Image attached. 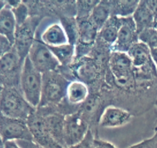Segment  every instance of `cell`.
<instances>
[{"instance_id": "cell-4", "label": "cell", "mask_w": 157, "mask_h": 148, "mask_svg": "<svg viewBox=\"0 0 157 148\" xmlns=\"http://www.w3.org/2000/svg\"><path fill=\"white\" fill-rule=\"evenodd\" d=\"M108 64L116 85L123 90H130L134 85L135 68L128 54L112 52Z\"/></svg>"}, {"instance_id": "cell-7", "label": "cell", "mask_w": 157, "mask_h": 148, "mask_svg": "<svg viewBox=\"0 0 157 148\" xmlns=\"http://www.w3.org/2000/svg\"><path fill=\"white\" fill-rule=\"evenodd\" d=\"M23 63L14 48L0 58V82L3 88H19Z\"/></svg>"}, {"instance_id": "cell-40", "label": "cell", "mask_w": 157, "mask_h": 148, "mask_svg": "<svg viewBox=\"0 0 157 148\" xmlns=\"http://www.w3.org/2000/svg\"><path fill=\"white\" fill-rule=\"evenodd\" d=\"M0 141H2V140H1V139H0Z\"/></svg>"}, {"instance_id": "cell-1", "label": "cell", "mask_w": 157, "mask_h": 148, "mask_svg": "<svg viewBox=\"0 0 157 148\" xmlns=\"http://www.w3.org/2000/svg\"><path fill=\"white\" fill-rule=\"evenodd\" d=\"M36 111L25 98L19 88L4 87L0 96V114L27 121Z\"/></svg>"}, {"instance_id": "cell-25", "label": "cell", "mask_w": 157, "mask_h": 148, "mask_svg": "<svg viewBox=\"0 0 157 148\" xmlns=\"http://www.w3.org/2000/svg\"><path fill=\"white\" fill-rule=\"evenodd\" d=\"M17 22V26L22 25L29 18V9L25 2H21L19 5L12 9Z\"/></svg>"}, {"instance_id": "cell-14", "label": "cell", "mask_w": 157, "mask_h": 148, "mask_svg": "<svg viewBox=\"0 0 157 148\" xmlns=\"http://www.w3.org/2000/svg\"><path fill=\"white\" fill-rule=\"evenodd\" d=\"M72 65V75L82 82H94L98 79L100 74V64L95 58L86 56L75 61Z\"/></svg>"}, {"instance_id": "cell-26", "label": "cell", "mask_w": 157, "mask_h": 148, "mask_svg": "<svg viewBox=\"0 0 157 148\" xmlns=\"http://www.w3.org/2000/svg\"><path fill=\"white\" fill-rule=\"evenodd\" d=\"M95 138L91 129L88 131L85 138L80 143L68 148H94Z\"/></svg>"}, {"instance_id": "cell-11", "label": "cell", "mask_w": 157, "mask_h": 148, "mask_svg": "<svg viewBox=\"0 0 157 148\" xmlns=\"http://www.w3.org/2000/svg\"><path fill=\"white\" fill-rule=\"evenodd\" d=\"M33 141L44 148H64L52 137L48 128L44 115L35 111L27 120Z\"/></svg>"}, {"instance_id": "cell-21", "label": "cell", "mask_w": 157, "mask_h": 148, "mask_svg": "<svg viewBox=\"0 0 157 148\" xmlns=\"http://www.w3.org/2000/svg\"><path fill=\"white\" fill-rule=\"evenodd\" d=\"M53 55L58 60L60 65L62 67L71 65L75 58V45L71 43L56 46L48 47Z\"/></svg>"}, {"instance_id": "cell-8", "label": "cell", "mask_w": 157, "mask_h": 148, "mask_svg": "<svg viewBox=\"0 0 157 148\" xmlns=\"http://www.w3.org/2000/svg\"><path fill=\"white\" fill-rule=\"evenodd\" d=\"M28 57L34 67L42 75L58 71L61 67L52 51L41 40H35Z\"/></svg>"}, {"instance_id": "cell-32", "label": "cell", "mask_w": 157, "mask_h": 148, "mask_svg": "<svg viewBox=\"0 0 157 148\" xmlns=\"http://www.w3.org/2000/svg\"><path fill=\"white\" fill-rule=\"evenodd\" d=\"M3 148H21L15 141H7L3 143Z\"/></svg>"}, {"instance_id": "cell-13", "label": "cell", "mask_w": 157, "mask_h": 148, "mask_svg": "<svg viewBox=\"0 0 157 148\" xmlns=\"http://www.w3.org/2000/svg\"><path fill=\"white\" fill-rule=\"evenodd\" d=\"M128 111L115 106H109L101 113L98 124L101 128H117L124 127L132 121Z\"/></svg>"}, {"instance_id": "cell-22", "label": "cell", "mask_w": 157, "mask_h": 148, "mask_svg": "<svg viewBox=\"0 0 157 148\" xmlns=\"http://www.w3.org/2000/svg\"><path fill=\"white\" fill-rule=\"evenodd\" d=\"M112 16L125 18L132 16L140 1H111Z\"/></svg>"}, {"instance_id": "cell-39", "label": "cell", "mask_w": 157, "mask_h": 148, "mask_svg": "<svg viewBox=\"0 0 157 148\" xmlns=\"http://www.w3.org/2000/svg\"><path fill=\"white\" fill-rule=\"evenodd\" d=\"M156 105L157 106V100H156Z\"/></svg>"}, {"instance_id": "cell-35", "label": "cell", "mask_w": 157, "mask_h": 148, "mask_svg": "<svg viewBox=\"0 0 157 148\" xmlns=\"http://www.w3.org/2000/svg\"><path fill=\"white\" fill-rule=\"evenodd\" d=\"M153 28L157 29V18H155V20H154V23H153Z\"/></svg>"}, {"instance_id": "cell-18", "label": "cell", "mask_w": 157, "mask_h": 148, "mask_svg": "<svg viewBox=\"0 0 157 148\" xmlns=\"http://www.w3.org/2000/svg\"><path fill=\"white\" fill-rule=\"evenodd\" d=\"M132 17L136 24L138 33L149 28L153 27L155 17L147 6L146 1H140Z\"/></svg>"}, {"instance_id": "cell-34", "label": "cell", "mask_w": 157, "mask_h": 148, "mask_svg": "<svg viewBox=\"0 0 157 148\" xmlns=\"http://www.w3.org/2000/svg\"><path fill=\"white\" fill-rule=\"evenodd\" d=\"M6 6V1H1L0 0V11Z\"/></svg>"}, {"instance_id": "cell-36", "label": "cell", "mask_w": 157, "mask_h": 148, "mask_svg": "<svg viewBox=\"0 0 157 148\" xmlns=\"http://www.w3.org/2000/svg\"><path fill=\"white\" fill-rule=\"evenodd\" d=\"M153 136H154L155 138H157V124H156V127H155V134H154V135H153Z\"/></svg>"}, {"instance_id": "cell-3", "label": "cell", "mask_w": 157, "mask_h": 148, "mask_svg": "<svg viewBox=\"0 0 157 148\" xmlns=\"http://www.w3.org/2000/svg\"><path fill=\"white\" fill-rule=\"evenodd\" d=\"M69 82L67 78L58 71L43 74L41 102L38 107L44 108L59 104L65 99Z\"/></svg>"}, {"instance_id": "cell-2", "label": "cell", "mask_w": 157, "mask_h": 148, "mask_svg": "<svg viewBox=\"0 0 157 148\" xmlns=\"http://www.w3.org/2000/svg\"><path fill=\"white\" fill-rule=\"evenodd\" d=\"M42 81L43 75L34 67L27 57L21 68L19 88L26 101L35 109L41 102Z\"/></svg>"}, {"instance_id": "cell-6", "label": "cell", "mask_w": 157, "mask_h": 148, "mask_svg": "<svg viewBox=\"0 0 157 148\" xmlns=\"http://www.w3.org/2000/svg\"><path fill=\"white\" fill-rule=\"evenodd\" d=\"M90 129L89 124L79 112L65 115L63 127L64 147L68 148L81 142Z\"/></svg>"}, {"instance_id": "cell-23", "label": "cell", "mask_w": 157, "mask_h": 148, "mask_svg": "<svg viewBox=\"0 0 157 148\" xmlns=\"http://www.w3.org/2000/svg\"><path fill=\"white\" fill-rule=\"evenodd\" d=\"M100 1H76V19L89 18L92 11Z\"/></svg>"}, {"instance_id": "cell-28", "label": "cell", "mask_w": 157, "mask_h": 148, "mask_svg": "<svg viewBox=\"0 0 157 148\" xmlns=\"http://www.w3.org/2000/svg\"><path fill=\"white\" fill-rule=\"evenodd\" d=\"M13 49V45L4 36L0 35V58Z\"/></svg>"}, {"instance_id": "cell-33", "label": "cell", "mask_w": 157, "mask_h": 148, "mask_svg": "<svg viewBox=\"0 0 157 148\" xmlns=\"http://www.w3.org/2000/svg\"><path fill=\"white\" fill-rule=\"evenodd\" d=\"M150 54H151V58L153 60V63H154L155 66L157 68V48L156 49H153L150 50Z\"/></svg>"}, {"instance_id": "cell-24", "label": "cell", "mask_w": 157, "mask_h": 148, "mask_svg": "<svg viewBox=\"0 0 157 148\" xmlns=\"http://www.w3.org/2000/svg\"><path fill=\"white\" fill-rule=\"evenodd\" d=\"M139 41L144 43L151 49L157 48V29L149 28L139 33Z\"/></svg>"}, {"instance_id": "cell-10", "label": "cell", "mask_w": 157, "mask_h": 148, "mask_svg": "<svg viewBox=\"0 0 157 148\" xmlns=\"http://www.w3.org/2000/svg\"><path fill=\"white\" fill-rule=\"evenodd\" d=\"M38 21V18L30 16L25 22L17 26L13 48L23 62L29 55V51L36 39L35 35Z\"/></svg>"}, {"instance_id": "cell-31", "label": "cell", "mask_w": 157, "mask_h": 148, "mask_svg": "<svg viewBox=\"0 0 157 148\" xmlns=\"http://www.w3.org/2000/svg\"><path fill=\"white\" fill-rule=\"evenodd\" d=\"M146 2L155 18H157V0H148L146 1Z\"/></svg>"}, {"instance_id": "cell-30", "label": "cell", "mask_w": 157, "mask_h": 148, "mask_svg": "<svg viewBox=\"0 0 157 148\" xmlns=\"http://www.w3.org/2000/svg\"><path fill=\"white\" fill-rule=\"evenodd\" d=\"M94 148H117L111 143L107 141H102L100 139H95Z\"/></svg>"}, {"instance_id": "cell-9", "label": "cell", "mask_w": 157, "mask_h": 148, "mask_svg": "<svg viewBox=\"0 0 157 148\" xmlns=\"http://www.w3.org/2000/svg\"><path fill=\"white\" fill-rule=\"evenodd\" d=\"M0 139L7 141H33L27 121L8 118L0 114Z\"/></svg>"}, {"instance_id": "cell-38", "label": "cell", "mask_w": 157, "mask_h": 148, "mask_svg": "<svg viewBox=\"0 0 157 148\" xmlns=\"http://www.w3.org/2000/svg\"><path fill=\"white\" fill-rule=\"evenodd\" d=\"M0 148H3V142L0 141Z\"/></svg>"}, {"instance_id": "cell-17", "label": "cell", "mask_w": 157, "mask_h": 148, "mask_svg": "<svg viewBox=\"0 0 157 148\" xmlns=\"http://www.w3.org/2000/svg\"><path fill=\"white\" fill-rule=\"evenodd\" d=\"M16 29L17 22L15 15L12 9L6 4L0 11V35L6 37L13 45Z\"/></svg>"}, {"instance_id": "cell-20", "label": "cell", "mask_w": 157, "mask_h": 148, "mask_svg": "<svg viewBox=\"0 0 157 148\" xmlns=\"http://www.w3.org/2000/svg\"><path fill=\"white\" fill-rule=\"evenodd\" d=\"M120 27V17L112 16L98 32V38L110 48L116 42Z\"/></svg>"}, {"instance_id": "cell-29", "label": "cell", "mask_w": 157, "mask_h": 148, "mask_svg": "<svg viewBox=\"0 0 157 148\" xmlns=\"http://www.w3.org/2000/svg\"><path fill=\"white\" fill-rule=\"evenodd\" d=\"M15 142L21 148H44L34 141H18Z\"/></svg>"}, {"instance_id": "cell-15", "label": "cell", "mask_w": 157, "mask_h": 148, "mask_svg": "<svg viewBox=\"0 0 157 148\" xmlns=\"http://www.w3.org/2000/svg\"><path fill=\"white\" fill-rule=\"evenodd\" d=\"M41 41L48 47H56L69 43V38L61 23H52L45 28L41 35Z\"/></svg>"}, {"instance_id": "cell-19", "label": "cell", "mask_w": 157, "mask_h": 148, "mask_svg": "<svg viewBox=\"0 0 157 148\" xmlns=\"http://www.w3.org/2000/svg\"><path fill=\"white\" fill-rule=\"evenodd\" d=\"M112 17L111 1H100L92 11L89 19L100 31Z\"/></svg>"}, {"instance_id": "cell-5", "label": "cell", "mask_w": 157, "mask_h": 148, "mask_svg": "<svg viewBox=\"0 0 157 148\" xmlns=\"http://www.w3.org/2000/svg\"><path fill=\"white\" fill-rule=\"evenodd\" d=\"M76 22L77 40L75 43V61L86 57L91 52L98 40L99 32L89 18L76 19Z\"/></svg>"}, {"instance_id": "cell-16", "label": "cell", "mask_w": 157, "mask_h": 148, "mask_svg": "<svg viewBox=\"0 0 157 148\" xmlns=\"http://www.w3.org/2000/svg\"><path fill=\"white\" fill-rule=\"evenodd\" d=\"M90 95L87 84L79 80H74L69 82L66 92L65 100L72 106L81 105Z\"/></svg>"}, {"instance_id": "cell-27", "label": "cell", "mask_w": 157, "mask_h": 148, "mask_svg": "<svg viewBox=\"0 0 157 148\" xmlns=\"http://www.w3.org/2000/svg\"><path fill=\"white\" fill-rule=\"evenodd\" d=\"M128 148H157V138L153 136Z\"/></svg>"}, {"instance_id": "cell-37", "label": "cell", "mask_w": 157, "mask_h": 148, "mask_svg": "<svg viewBox=\"0 0 157 148\" xmlns=\"http://www.w3.org/2000/svg\"><path fill=\"white\" fill-rule=\"evenodd\" d=\"M2 89H3V86H2V84H1V82H0V96H1V94H2Z\"/></svg>"}, {"instance_id": "cell-12", "label": "cell", "mask_w": 157, "mask_h": 148, "mask_svg": "<svg viewBox=\"0 0 157 148\" xmlns=\"http://www.w3.org/2000/svg\"><path fill=\"white\" fill-rule=\"evenodd\" d=\"M139 41V33L132 16L120 18V27L116 42L111 48L112 52H126Z\"/></svg>"}]
</instances>
